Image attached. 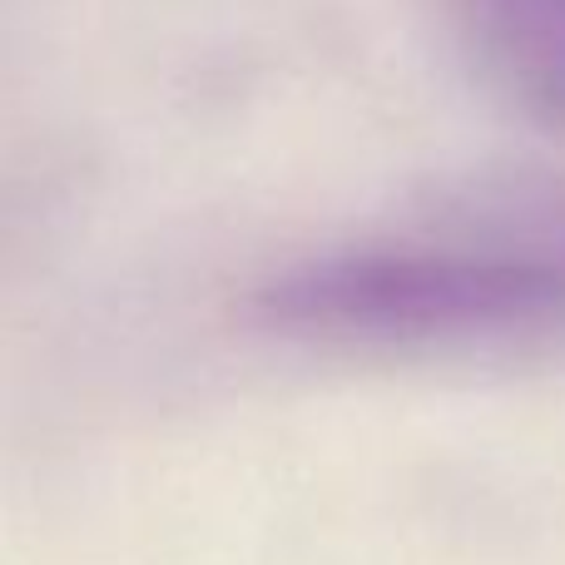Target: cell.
<instances>
[{
	"instance_id": "6da1fadb",
	"label": "cell",
	"mask_w": 565,
	"mask_h": 565,
	"mask_svg": "<svg viewBox=\"0 0 565 565\" xmlns=\"http://www.w3.org/2000/svg\"><path fill=\"white\" fill-rule=\"evenodd\" d=\"M264 338L342 358L565 348V199L282 258L248 288Z\"/></svg>"
},
{
	"instance_id": "7a4b0ae2",
	"label": "cell",
	"mask_w": 565,
	"mask_h": 565,
	"mask_svg": "<svg viewBox=\"0 0 565 565\" xmlns=\"http://www.w3.org/2000/svg\"><path fill=\"white\" fill-rule=\"evenodd\" d=\"M481 85L565 129V0H431Z\"/></svg>"
}]
</instances>
